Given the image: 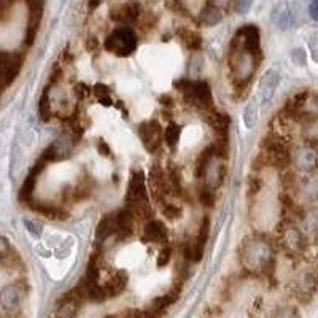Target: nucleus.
Segmentation results:
<instances>
[{
    "instance_id": "nucleus-31",
    "label": "nucleus",
    "mask_w": 318,
    "mask_h": 318,
    "mask_svg": "<svg viewBox=\"0 0 318 318\" xmlns=\"http://www.w3.org/2000/svg\"><path fill=\"white\" fill-rule=\"evenodd\" d=\"M302 137L310 143L318 142V118H302Z\"/></svg>"
},
{
    "instance_id": "nucleus-54",
    "label": "nucleus",
    "mask_w": 318,
    "mask_h": 318,
    "mask_svg": "<svg viewBox=\"0 0 318 318\" xmlns=\"http://www.w3.org/2000/svg\"><path fill=\"white\" fill-rule=\"evenodd\" d=\"M96 7H99V0H91V2H89V10L93 12Z\"/></svg>"
},
{
    "instance_id": "nucleus-7",
    "label": "nucleus",
    "mask_w": 318,
    "mask_h": 318,
    "mask_svg": "<svg viewBox=\"0 0 318 318\" xmlns=\"http://www.w3.org/2000/svg\"><path fill=\"white\" fill-rule=\"evenodd\" d=\"M138 135H140V140L146 148V151L151 154L157 153L164 142V129L161 123L156 121V119L138 124Z\"/></svg>"
},
{
    "instance_id": "nucleus-4",
    "label": "nucleus",
    "mask_w": 318,
    "mask_h": 318,
    "mask_svg": "<svg viewBox=\"0 0 318 318\" xmlns=\"http://www.w3.org/2000/svg\"><path fill=\"white\" fill-rule=\"evenodd\" d=\"M175 88L183 94V99L199 110L208 112L213 108V96L210 85L207 82H191V80H177Z\"/></svg>"
},
{
    "instance_id": "nucleus-6",
    "label": "nucleus",
    "mask_w": 318,
    "mask_h": 318,
    "mask_svg": "<svg viewBox=\"0 0 318 318\" xmlns=\"http://www.w3.org/2000/svg\"><path fill=\"white\" fill-rule=\"evenodd\" d=\"M263 151H264L266 163L271 164L272 167L283 169L291 161V154H290V151H288L285 142L277 134H272V135L264 138Z\"/></svg>"
},
{
    "instance_id": "nucleus-16",
    "label": "nucleus",
    "mask_w": 318,
    "mask_h": 318,
    "mask_svg": "<svg viewBox=\"0 0 318 318\" xmlns=\"http://www.w3.org/2000/svg\"><path fill=\"white\" fill-rule=\"evenodd\" d=\"M46 167L45 163H42L38 159L37 164L31 169V172H29L27 178L24 180L23 186H21V191H19V201H21L23 204H29L32 201V196H34V191H35V186H37V182H38V177L40 174L43 172V169Z\"/></svg>"
},
{
    "instance_id": "nucleus-42",
    "label": "nucleus",
    "mask_w": 318,
    "mask_h": 318,
    "mask_svg": "<svg viewBox=\"0 0 318 318\" xmlns=\"http://www.w3.org/2000/svg\"><path fill=\"white\" fill-rule=\"evenodd\" d=\"M73 93H75V96L80 99V101H83V99H88L89 96H91L93 89L89 88L86 83H76L75 88H73Z\"/></svg>"
},
{
    "instance_id": "nucleus-32",
    "label": "nucleus",
    "mask_w": 318,
    "mask_h": 318,
    "mask_svg": "<svg viewBox=\"0 0 318 318\" xmlns=\"http://www.w3.org/2000/svg\"><path fill=\"white\" fill-rule=\"evenodd\" d=\"M167 182L169 186H171V191L177 196H180L183 193V182H182V174L180 171L175 167L171 166L169 167V172H167Z\"/></svg>"
},
{
    "instance_id": "nucleus-13",
    "label": "nucleus",
    "mask_w": 318,
    "mask_h": 318,
    "mask_svg": "<svg viewBox=\"0 0 318 318\" xmlns=\"http://www.w3.org/2000/svg\"><path fill=\"white\" fill-rule=\"evenodd\" d=\"M226 172H227V167H226L223 159L218 157V156H213L210 159V163L207 164L204 175H202L204 186L212 188V190L220 188L224 182V178H226Z\"/></svg>"
},
{
    "instance_id": "nucleus-47",
    "label": "nucleus",
    "mask_w": 318,
    "mask_h": 318,
    "mask_svg": "<svg viewBox=\"0 0 318 318\" xmlns=\"http://www.w3.org/2000/svg\"><path fill=\"white\" fill-rule=\"evenodd\" d=\"M24 224L26 227L29 229V232H32L35 237H40V234H42V224H38V223H34V221H29V220H24Z\"/></svg>"
},
{
    "instance_id": "nucleus-35",
    "label": "nucleus",
    "mask_w": 318,
    "mask_h": 318,
    "mask_svg": "<svg viewBox=\"0 0 318 318\" xmlns=\"http://www.w3.org/2000/svg\"><path fill=\"white\" fill-rule=\"evenodd\" d=\"M93 93H94V97H96V101L99 104H102L105 107H110L113 104V101H112V91H110V88H108L107 85L97 83L93 88Z\"/></svg>"
},
{
    "instance_id": "nucleus-30",
    "label": "nucleus",
    "mask_w": 318,
    "mask_h": 318,
    "mask_svg": "<svg viewBox=\"0 0 318 318\" xmlns=\"http://www.w3.org/2000/svg\"><path fill=\"white\" fill-rule=\"evenodd\" d=\"M178 38L182 40V43L190 49V51H199L202 46V37L199 35L197 32L194 31H190V29H185V27H180L177 32Z\"/></svg>"
},
{
    "instance_id": "nucleus-29",
    "label": "nucleus",
    "mask_w": 318,
    "mask_h": 318,
    "mask_svg": "<svg viewBox=\"0 0 318 318\" xmlns=\"http://www.w3.org/2000/svg\"><path fill=\"white\" fill-rule=\"evenodd\" d=\"M223 19V13L220 8H216L213 5H207L202 8V12L199 13L197 23L202 26H216L220 24Z\"/></svg>"
},
{
    "instance_id": "nucleus-51",
    "label": "nucleus",
    "mask_w": 318,
    "mask_h": 318,
    "mask_svg": "<svg viewBox=\"0 0 318 318\" xmlns=\"http://www.w3.org/2000/svg\"><path fill=\"white\" fill-rule=\"evenodd\" d=\"M231 0H208V5H213L216 8H226L227 5H229Z\"/></svg>"
},
{
    "instance_id": "nucleus-24",
    "label": "nucleus",
    "mask_w": 318,
    "mask_h": 318,
    "mask_svg": "<svg viewBox=\"0 0 318 318\" xmlns=\"http://www.w3.org/2000/svg\"><path fill=\"white\" fill-rule=\"evenodd\" d=\"M167 227L161 221H148L143 227V238L153 244H164L167 241Z\"/></svg>"
},
{
    "instance_id": "nucleus-17",
    "label": "nucleus",
    "mask_w": 318,
    "mask_h": 318,
    "mask_svg": "<svg viewBox=\"0 0 318 318\" xmlns=\"http://www.w3.org/2000/svg\"><path fill=\"white\" fill-rule=\"evenodd\" d=\"M280 242L288 252H301L305 245V237L301 229L293 224H286L280 234Z\"/></svg>"
},
{
    "instance_id": "nucleus-27",
    "label": "nucleus",
    "mask_w": 318,
    "mask_h": 318,
    "mask_svg": "<svg viewBox=\"0 0 318 318\" xmlns=\"http://www.w3.org/2000/svg\"><path fill=\"white\" fill-rule=\"evenodd\" d=\"M127 272L126 271H118L115 275H112L104 285V290L107 293V297H115L119 293H123V290L127 285Z\"/></svg>"
},
{
    "instance_id": "nucleus-22",
    "label": "nucleus",
    "mask_w": 318,
    "mask_h": 318,
    "mask_svg": "<svg viewBox=\"0 0 318 318\" xmlns=\"http://www.w3.org/2000/svg\"><path fill=\"white\" fill-rule=\"evenodd\" d=\"M205 119L208 126H210L213 131L216 132V135H220V138H224L227 140V132H229V126H231V118L227 113H221L216 110H208L205 115Z\"/></svg>"
},
{
    "instance_id": "nucleus-23",
    "label": "nucleus",
    "mask_w": 318,
    "mask_h": 318,
    "mask_svg": "<svg viewBox=\"0 0 318 318\" xmlns=\"http://www.w3.org/2000/svg\"><path fill=\"white\" fill-rule=\"evenodd\" d=\"M21 301H23V291L16 285H8L0 291V305L7 312L18 310L19 305H21Z\"/></svg>"
},
{
    "instance_id": "nucleus-28",
    "label": "nucleus",
    "mask_w": 318,
    "mask_h": 318,
    "mask_svg": "<svg viewBox=\"0 0 318 318\" xmlns=\"http://www.w3.org/2000/svg\"><path fill=\"white\" fill-rule=\"evenodd\" d=\"M116 232V223H115V213L105 215L96 227V238L99 242H105L108 237Z\"/></svg>"
},
{
    "instance_id": "nucleus-10",
    "label": "nucleus",
    "mask_w": 318,
    "mask_h": 318,
    "mask_svg": "<svg viewBox=\"0 0 318 318\" xmlns=\"http://www.w3.org/2000/svg\"><path fill=\"white\" fill-rule=\"evenodd\" d=\"M232 43L241 45L242 48H245L247 51L253 53L258 57H263V51H261V35H260V29L253 24H247L244 27H241L235 32Z\"/></svg>"
},
{
    "instance_id": "nucleus-25",
    "label": "nucleus",
    "mask_w": 318,
    "mask_h": 318,
    "mask_svg": "<svg viewBox=\"0 0 318 318\" xmlns=\"http://www.w3.org/2000/svg\"><path fill=\"white\" fill-rule=\"evenodd\" d=\"M29 207H31L34 212H37V213H40V215H43V216L49 218V220H65V218H67L65 210H62L61 207L53 205V204L31 201V202H29Z\"/></svg>"
},
{
    "instance_id": "nucleus-37",
    "label": "nucleus",
    "mask_w": 318,
    "mask_h": 318,
    "mask_svg": "<svg viewBox=\"0 0 318 318\" xmlns=\"http://www.w3.org/2000/svg\"><path fill=\"white\" fill-rule=\"evenodd\" d=\"M301 224L305 234H313L318 231V216L315 213H305L301 220Z\"/></svg>"
},
{
    "instance_id": "nucleus-12",
    "label": "nucleus",
    "mask_w": 318,
    "mask_h": 318,
    "mask_svg": "<svg viewBox=\"0 0 318 318\" xmlns=\"http://www.w3.org/2000/svg\"><path fill=\"white\" fill-rule=\"evenodd\" d=\"M293 164L299 172H313L318 167V150L313 145H304L296 148L293 153Z\"/></svg>"
},
{
    "instance_id": "nucleus-1",
    "label": "nucleus",
    "mask_w": 318,
    "mask_h": 318,
    "mask_svg": "<svg viewBox=\"0 0 318 318\" xmlns=\"http://www.w3.org/2000/svg\"><path fill=\"white\" fill-rule=\"evenodd\" d=\"M238 258L248 272L267 274L274 269V252L263 238H248L238 252Z\"/></svg>"
},
{
    "instance_id": "nucleus-34",
    "label": "nucleus",
    "mask_w": 318,
    "mask_h": 318,
    "mask_svg": "<svg viewBox=\"0 0 318 318\" xmlns=\"http://www.w3.org/2000/svg\"><path fill=\"white\" fill-rule=\"evenodd\" d=\"M38 113L40 118L43 119V121H49L53 116V107H51V96H49V88L45 89V93L42 96L38 102Z\"/></svg>"
},
{
    "instance_id": "nucleus-33",
    "label": "nucleus",
    "mask_w": 318,
    "mask_h": 318,
    "mask_svg": "<svg viewBox=\"0 0 318 318\" xmlns=\"http://www.w3.org/2000/svg\"><path fill=\"white\" fill-rule=\"evenodd\" d=\"M180 135H182V126L172 121L164 131V142L167 143L169 148L174 150V148L178 145V142H180Z\"/></svg>"
},
{
    "instance_id": "nucleus-41",
    "label": "nucleus",
    "mask_w": 318,
    "mask_h": 318,
    "mask_svg": "<svg viewBox=\"0 0 318 318\" xmlns=\"http://www.w3.org/2000/svg\"><path fill=\"white\" fill-rule=\"evenodd\" d=\"M272 318H299V313H297L294 307L285 305V307H280V309H277Z\"/></svg>"
},
{
    "instance_id": "nucleus-46",
    "label": "nucleus",
    "mask_w": 318,
    "mask_h": 318,
    "mask_svg": "<svg viewBox=\"0 0 318 318\" xmlns=\"http://www.w3.org/2000/svg\"><path fill=\"white\" fill-rule=\"evenodd\" d=\"M201 68H202L201 57H193L191 62H190V73H191V76H196L197 73H201Z\"/></svg>"
},
{
    "instance_id": "nucleus-2",
    "label": "nucleus",
    "mask_w": 318,
    "mask_h": 318,
    "mask_svg": "<svg viewBox=\"0 0 318 318\" xmlns=\"http://www.w3.org/2000/svg\"><path fill=\"white\" fill-rule=\"evenodd\" d=\"M261 57L255 56L253 53L247 51L241 45L231 42V53H229V68L234 86L238 89L247 88L252 82V78L260 65Z\"/></svg>"
},
{
    "instance_id": "nucleus-44",
    "label": "nucleus",
    "mask_w": 318,
    "mask_h": 318,
    "mask_svg": "<svg viewBox=\"0 0 318 318\" xmlns=\"http://www.w3.org/2000/svg\"><path fill=\"white\" fill-rule=\"evenodd\" d=\"M252 5H253V0H235L234 10L238 15H245L248 13V10L252 8Z\"/></svg>"
},
{
    "instance_id": "nucleus-9",
    "label": "nucleus",
    "mask_w": 318,
    "mask_h": 318,
    "mask_svg": "<svg viewBox=\"0 0 318 318\" xmlns=\"http://www.w3.org/2000/svg\"><path fill=\"white\" fill-rule=\"evenodd\" d=\"M73 145H75V140L72 134H65L62 137H59L43 151V154L40 156V161L48 166L49 163H57V161H62V159H67L72 154Z\"/></svg>"
},
{
    "instance_id": "nucleus-3",
    "label": "nucleus",
    "mask_w": 318,
    "mask_h": 318,
    "mask_svg": "<svg viewBox=\"0 0 318 318\" xmlns=\"http://www.w3.org/2000/svg\"><path fill=\"white\" fill-rule=\"evenodd\" d=\"M126 207H129L138 218L151 216V207L148 201V188H146V177L142 171H134L131 182H129V190L126 196Z\"/></svg>"
},
{
    "instance_id": "nucleus-21",
    "label": "nucleus",
    "mask_w": 318,
    "mask_h": 318,
    "mask_svg": "<svg viewBox=\"0 0 318 318\" xmlns=\"http://www.w3.org/2000/svg\"><path fill=\"white\" fill-rule=\"evenodd\" d=\"M150 185H151V190L154 193V196L157 197L159 202H164V197L167 194H171V186H169L167 182V175H164L163 169L159 166H153L151 171H150Z\"/></svg>"
},
{
    "instance_id": "nucleus-55",
    "label": "nucleus",
    "mask_w": 318,
    "mask_h": 318,
    "mask_svg": "<svg viewBox=\"0 0 318 318\" xmlns=\"http://www.w3.org/2000/svg\"><path fill=\"white\" fill-rule=\"evenodd\" d=\"M0 93H2V89H0Z\"/></svg>"
},
{
    "instance_id": "nucleus-18",
    "label": "nucleus",
    "mask_w": 318,
    "mask_h": 318,
    "mask_svg": "<svg viewBox=\"0 0 318 318\" xmlns=\"http://www.w3.org/2000/svg\"><path fill=\"white\" fill-rule=\"evenodd\" d=\"M278 83H280V73H278L275 68H271V70H267L263 75V78H261V86H260L261 105L263 107H267V105L271 104Z\"/></svg>"
},
{
    "instance_id": "nucleus-53",
    "label": "nucleus",
    "mask_w": 318,
    "mask_h": 318,
    "mask_svg": "<svg viewBox=\"0 0 318 318\" xmlns=\"http://www.w3.org/2000/svg\"><path fill=\"white\" fill-rule=\"evenodd\" d=\"M159 102H161L164 107H172L174 105L172 97H169V96H161V97H159Z\"/></svg>"
},
{
    "instance_id": "nucleus-36",
    "label": "nucleus",
    "mask_w": 318,
    "mask_h": 318,
    "mask_svg": "<svg viewBox=\"0 0 318 318\" xmlns=\"http://www.w3.org/2000/svg\"><path fill=\"white\" fill-rule=\"evenodd\" d=\"M244 121L248 129L256 126V121H258V101L256 99H252V101L247 104L245 112H244Z\"/></svg>"
},
{
    "instance_id": "nucleus-39",
    "label": "nucleus",
    "mask_w": 318,
    "mask_h": 318,
    "mask_svg": "<svg viewBox=\"0 0 318 318\" xmlns=\"http://www.w3.org/2000/svg\"><path fill=\"white\" fill-rule=\"evenodd\" d=\"M166 7L177 15L190 16V12H188V8L185 7V4L182 2V0H166Z\"/></svg>"
},
{
    "instance_id": "nucleus-52",
    "label": "nucleus",
    "mask_w": 318,
    "mask_h": 318,
    "mask_svg": "<svg viewBox=\"0 0 318 318\" xmlns=\"http://www.w3.org/2000/svg\"><path fill=\"white\" fill-rule=\"evenodd\" d=\"M99 46V42H97V38L96 37H89L86 40V48H88V51H94V49Z\"/></svg>"
},
{
    "instance_id": "nucleus-26",
    "label": "nucleus",
    "mask_w": 318,
    "mask_h": 318,
    "mask_svg": "<svg viewBox=\"0 0 318 318\" xmlns=\"http://www.w3.org/2000/svg\"><path fill=\"white\" fill-rule=\"evenodd\" d=\"M316 275L313 272H302L299 277L296 278V293L299 297L312 296L315 288H316Z\"/></svg>"
},
{
    "instance_id": "nucleus-40",
    "label": "nucleus",
    "mask_w": 318,
    "mask_h": 318,
    "mask_svg": "<svg viewBox=\"0 0 318 318\" xmlns=\"http://www.w3.org/2000/svg\"><path fill=\"white\" fill-rule=\"evenodd\" d=\"M163 213H164V216L167 218V220L174 221V220H178V218L182 216V208L174 205V204H164Z\"/></svg>"
},
{
    "instance_id": "nucleus-5",
    "label": "nucleus",
    "mask_w": 318,
    "mask_h": 318,
    "mask_svg": "<svg viewBox=\"0 0 318 318\" xmlns=\"http://www.w3.org/2000/svg\"><path fill=\"white\" fill-rule=\"evenodd\" d=\"M137 48V35L131 27H118L105 38V49L118 57L131 56Z\"/></svg>"
},
{
    "instance_id": "nucleus-48",
    "label": "nucleus",
    "mask_w": 318,
    "mask_h": 318,
    "mask_svg": "<svg viewBox=\"0 0 318 318\" xmlns=\"http://www.w3.org/2000/svg\"><path fill=\"white\" fill-rule=\"evenodd\" d=\"M97 151L102 156H112L110 148H108V145L105 143V140H102V138H99V142H97Z\"/></svg>"
},
{
    "instance_id": "nucleus-50",
    "label": "nucleus",
    "mask_w": 318,
    "mask_h": 318,
    "mask_svg": "<svg viewBox=\"0 0 318 318\" xmlns=\"http://www.w3.org/2000/svg\"><path fill=\"white\" fill-rule=\"evenodd\" d=\"M154 24H156V16H153V15H146L143 18V21H142V27L143 29H146V26H148V29H150Z\"/></svg>"
},
{
    "instance_id": "nucleus-15",
    "label": "nucleus",
    "mask_w": 318,
    "mask_h": 318,
    "mask_svg": "<svg viewBox=\"0 0 318 318\" xmlns=\"http://www.w3.org/2000/svg\"><path fill=\"white\" fill-rule=\"evenodd\" d=\"M83 297H85L83 293L78 288L68 291L61 299V302L57 304V318H73L80 309Z\"/></svg>"
},
{
    "instance_id": "nucleus-43",
    "label": "nucleus",
    "mask_w": 318,
    "mask_h": 318,
    "mask_svg": "<svg viewBox=\"0 0 318 318\" xmlns=\"http://www.w3.org/2000/svg\"><path fill=\"white\" fill-rule=\"evenodd\" d=\"M172 255H174L172 248H171V247H164L163 250L159 252V256H157V266H159V267H164L167 263H171Z\"/></svg>"
},
{
    "instance_id": "nucleus-45",
    "label": "nucleus",
    "mask_w": 318,
    "mask_h": 318,
    "mask_svg": "<svg viewBox=\"0 0 318 318\" xmlns=\"http://www.w3.org/2000/svg\"><path fill=\"white\" fill-rule=\"evenodd\" d=\"M10 253H12V245H10V242L4 235H0V261L7 260Z\"/></svg>"
},
{
    "instance_id": "nucleus-14",
    "label": "nucleus",
    "mask_w": 318,
    "mask_h": 318,
    "mask_svg": "<svg viewBox=\"0 0 318 318\" xmlns=\"http://www.w3.org/2000/svg\"><path fill=\"white\" fill-rule=\"evenodd\" d=\"M142 7L138 0H127L123 5H116L110 10V19L115 23L131 24L140 18Z\"/></svg>"
},
{
    "instance_id": "nucleus-49",
    "label": "nucleus",
    "mask_w": 318,
    "mask_h": 318,
    "mask_svg": "<svg viewBox=\"0 0 318 318\" xmlns=\"http://www.w3.org/2000/svg\"><path fill=\"white\" fill-rule=\"evenodd\" d=\"M309 15L313 21H318V0H313V2L309 5Z\"/></svg>"
},
{
    "instance_id": "nucleus-38",
    "label": "nucleus",
    "mask_w": 318,
    "mask_h": 318,
    "mask_svg": "<svg viewBox=\"0 0 318 318\" xmlns=\"http://www.w3.org/2000/svg\"><path fill=\"white\" fill-rule=\"evenodd\" d=\"M199 202H201L207 208L213 207V204H215V194H213L212 188H207V186H202L201 188V191H199Z\"/></svg>"
},
{
    "instance_id": "nucleus-11",
    "label": "nucleus",
    "mask_w": 318,
    "mask_h": 318,
    "mask_svg": "<svg viewBox=\"0 0 318 318\" xmlns=\"http://www.w3.org/2000/svg\"><path fill=\"white\" fill-rule=\"evenodd\" d=\"M26 2H27V8H29V23H27L24 43L27 46H32L37 38L40 23H42V18H43L45 0H26Z\"/></svg>"
},
{
    "instance_id": "nucleus-19",
    "label": "nucleus",
    "mask_w": 318,
    "mask_h": 318,
    "mask_svg": "<svg viewBox=\"0 0 318 318\" xmlns=\"http://www.w3.org/2000/svg\"><path fill=\"white\" fill-rule=\"evenodd\" d=\"M297 193L304 199V201L315 202L318 201V174L307 172L304 177L299 178L297 182Z\"/></svg>"
},
{
    "instance_id": "nucleus-8",
    "label": "nucleus",
    "mask_w": 318,
    "mask_h": 318,
    "mask_svg": "<svg viewBox=\"0 0 318 318\" xmlns=\"http://www.w3.org/2000/svg\"><path fill=\"white\" fill-rule=\"evenodd\" d=\"M23 67V56L18 53H8L0 49V89L10 86L19 75Z\"/></svg>"
},
{
    "instance_id": "nucleus-20",
    "label": "nucleus",
    "mask_w": 318,
    "mask_h": 318,
    "mask_svg": "<svg viewBox=\"0 0 318 318\" xmlns=\"http://www.w3.org/2000/svg\"><path fill=\"white\" fill-rule=\"evenodd\" d=\"M115 223H116V232L119 238H127L134 232V224H135V215L129 207H124L121 210L115 213Z\"/></svg>"
}]
</instances>
